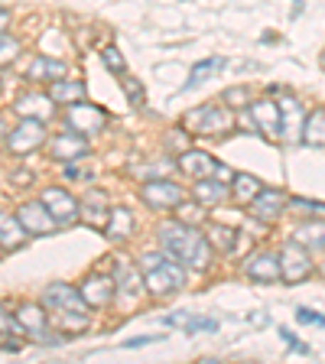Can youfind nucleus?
<instances>
[{
	"label": "nucleus",
	"instance_id": "1",
	"mask_svg": "<svg viewBox=\"0 0 325 364\" xmlns=\"http://www.w3.org/2000/svg\"><path fill=\"white\" fill-rule=\"evenodd\" d=\"M156 237H159L163 254L179 260V264L189 267V270H205V267L212 264L215 247L208 244V237H205L198 228L182 225V221H169V225H159Z\"/></svg>",
	"mask_w": 325,
	"mask_h": 364
},
{
	"label": "nucleus",
	"instance_id": "2",
	"mask_svg": "<svg viewBox=\"0 0 325 364\" xmlns=\"http://www.w3.org/2000/svg\"><path fill=\"white\" fill-rule=\"evenodd\" d=\"M235 124V114L228 105H202L182 117V127L192 134H225Z\"/></svg>",
	"mask_w": 325,
	"mask_h": 364
},
{
	"label": "nucleus",
	"instance_id": "3",
	"mask_svg": "<svg viewBox=\"0 0 325 364\" xmlns=\"http://www.w3.org/2000/svg\"><path fill=\"white\" fill-rule=\"evenodd\" d=\"M144 287L150 289L153 296L179 293V289L186 287V267H182L179 260L166 257L159 267H153V270H146V273H144Z\"/></svg>",
	"mask_w": 325,
	"mask_h": 364
},
{
	"label": "nucleus",
	"instance_id": "4",
	"mask_svg": "<svg viewBox=\"0 0 325 364\" xmlns=\"http://www.w3.org/2000/svg\"><path fill=\"white\" fill-rule=\"evenodd\" d=\"M65 121H68V130L91 136L107 124V111L98 105H91V101H75V105H65Z\"/></svg>",
	"mask_w": 325,
	"mask_h": 364
},
{
	"label": "nucleus",
	"instance_id": "5",
	"mask_svg": "<svg viewBox=\"0 0 325 364\" xmlns=\"http://www.w3.org/2000/svg\"><path fill=\"white\" fill-rule=\"evenodd\" d=\"M43 144H46V121H39V117H23L14 127V134L7 136L10 153H16V156H26V153L39 150Z\"/></svg>",
	"mask_w": 325,
	"mask_h": 364
},
{
	"label": "nucleus",
	"instance_id": "6",
	"mask_svg": "<svg viewBox=\"0 0 325 364\" xmlns=\"http://www.w3.org/2000/svg\"><path fill=\"white\" fill-rule=\"evenodd\" d=\"M43 306L59 312V316H65V312H88V303H85L82 289L68 287V283H49V287L43 289Z\"/></svg>",
	"mask_w": 325,
	"mask_h": 364
},
{
	"label": "nucleus",
	"instance_id": "7",
	"mask_svg": "<svg viewBox=\"0 0 325 364\" xmlns=\"http://www.w3.org/2000/svg\"><path fill=\"white\" fill-rule=\"evenodd\" d=\"M280 273L287 283H303L312 273V260L299 241H289L287 247L280 250Z\"/></svg>",
	"mask_w": 325,
	"mask_h": 364
},
{
	"label": "nucleus",
	"instance_id": "8",
	"mask_svg": "<svg viewBox=\"0 0 325 364\" xmlns=\"http://www.w3.org/2000/svg\"><path fill=\"white\" fill-rule=\"evenodd\" d=\"M39 202L49 208V215L55 218V225H75V221H78V198L68 196V192L59 189V186H53V189H43Z\"/></svg>",
	"mask_w": 325,
	"mask_h": 364
},
{
	"label": "nucleus",
	"instance_id": "9",
	"mask_svg": "<svg viewBox=\"0 0 325 364\" xmlns=\"http://www.w3.org/2000/svg\"><path fill=\"white\" fill-rule=\"evenodd\" d=\"M140 196H144V202L150 205V208H179V205L186 202V192H182L176 182H169V179L144 182Z\"/></svg>",
	"mask_w": 325,
	"mask_h": 364
},
{
	"label": "nucleus",
	"instance_id": "10",
	"mask_svg": "<svg viewBox=\"0 0 325 364\" xmlns=\"http://www.w3.org/2000/svg\"><path fill=\"white\" fill-rule=\"evenodd\" d=\"M280 140L287 144H299L303 140V127H306V114H303V105L296 98H280Z\"/></svg>",
	"mask_w": 325,
	"mask_h": 364
},
{
	"label": "nucleus",
	"instance_id": "11",
	"mask_svg": "<svg viewBox=\"0 0 325 364\" xmlns=\"http://www.w3.org/2000/svg\"><path fill=\"white\" fill-rule=\"evenodd\" d=\"M16 218L26 228V235H53L55 231V218L49 215V208H46L39 198L36 202H23L20 208H16Z\"/></svg>",
	"mask_w": 325,
	"mask_h": 364
},
{
	"label": "nucleus",
	"instance_id": "12",
	"mask_svg": "<svg viewBox=\"0 0 325 364\" xmlns=\"http://www.w3.org/2000/svg\"><path fill=\"white\" fill-rule=\"evenodd\" d=\"M250 117H254V127L267 136V140H280V105L270 98H260L250 105Z\"/></svg>",
	"mask_w": 325,
	"mask_h": 364
},
{
	"label": "nucleus",
	"instance_id": "13",
	"mask_svg": "<svg viewBox=\"0 0 325 364\" xmlns=\"http://www.w3.org/2000/svg\"><path fill=\"white\" fill-rule=\"evenodd\" d=\"M287 208H289V202H287V196H283L280 189H260L257 198L250 202V215L260 218V221H267V225L280 218Z\"/></svg>",
	"mask_w": 325,
	"mask_h": 364
},
{
	"label": "nucleus",
	"instance_id": "14",
	"mask_svg": "<svg viewBox=\"0 0 325 364\" xmlns=\"http://www.w3.org/2000/svg\"><path fill=\"white\" fill-rule=\"evenodd\" d=\"M247 277L254 283H277L283 280L280 273V254H273V250H260V254H254V260H247Z\"/></svg>",
	"mask_w": 325,
	"mask_h": 364
},
{
	"label": "nucleus",
	"instance_id": "15",
	"mask_svg": "<svg viewBox=\"0 0 325 364\" xmlns=\"http://www.w3.org/2000/svg\"><path fill=\"white\" fill-rule=\"evenodd\" d=\"M78 215L88 221L91 228H105L107 218H111V208H107V192L105 189H91L88 196L78 205Z\"/></svg>",
	"mask_w": 325,
	"mask_h": 364
},
{
	"label": "nucleus",
	"instance_id": "16",
	"mask_svg": "<svg viewBox=\"0 0 325 364\" xmlns=\"http://www.w3.org/2000/svg\"><path fill=\"white\" fill-rule=\"evenodd\" d=\"M114 293H117L114 280L101 277V273H91L88 280L82 283V296H85V303H88V309H101V306H107L114 299Z\"/></svg>",
	"mask_w": 325,
	"mask_h": 364
},
{
	"label": "nucleus",
	"instance_id": "17",
	"mask_svg": "<svg viewBox=\"0 0 325 364\" xmlns=\"http://www.w3.org/2000/svg\"><path fill=\"white\" fill-rule=\"evenodd\" d=\"M85 150H88V144H85V136L75 134V130L59 134L53 144H49V156H53V159H65V163H72V159H82Z\"/></svg>",
	"mask_w": 325,
	"mask_h": 364
},
{
	"label": "nucleus",
	"instance_id": "18",
	"mask_svg": "<svg viewBox=\"0 0 325 364\" xmlns=\"http://www.w3.org/2000/svg\"><path fill=\"white\" fill-rule=\"evenodd\" d=\"M14 111L20 117H39V121H49L55 114V105L49 95H39V91H30V95H23L20 101H14Z\"/></svg>",
	"mask_w": 325,
	"mask_h": 364
},
{
	"label": "nucleus",
	"instance_id": "19",
	"mask_svg": "<svg viewBox=\"0 0 325 364\" xmlns=\"http://www.w3.org/2000/svg\"><path fill=\"white\" fill-rule=\"evenodd\" d=\"M215 166H218V163H215L205 150H186L179 156V169L189 176V179H212Z\"/></svg>",
	"mask_w": 325,
	"mask_h": 364
},
{
	"label": "nucleus",
	"instance_id": "20",
	"mask_svg": "<svg viewBox=\"0 0 325 364\" xmlns=\"http://www.w3.org/2000/svg\"><path fill=\"white\" fill-rule=\"evenodd\" d=\"M26 228L20 225V218H16L14 212H4L0 208V247L4 250H16V247H23L26 244Z\"/></svg>",
	"mask_w": 325,
	"mask_h": 364
},
{
	"label": "nucleus",
	"instance_id": "21",
	"mask_svg": "<svg viewBox=\"0 0 325 364\" xmlns=\"http://www.w3.org/2000/svg\"><path fill=\"white\" fill-rule=\"evenodd\" d=\"M33 82H59V78H68V65L59 59H46V55H39V59H33L30 65V75Z\"/></svg>",
	"mask_w": 325,
	"mask_h": 364
},
{
	"label": "nucleus",
	"instance_id": "22",
	"mask_svg": "<svg viewBox=\"0 0 325 364\" xmlns=\"http://www.w3.org/2000/svg\"><path fill=\"white\" fill-rule=\"evenodd\" d=\"M16 322H20V332H30L33 338L46 335V309H39L33 303H23L16 309Z\"/></svg>",
	"mask_w": 325,
	"mask_h": 364
},
{
	"label": "nucleus",
	"instance_id": "23",
	"mask_svg": "<svg viewBox=\"0 0 325 364\" xmlns=\"http://www.w3.org/2000/svg\"><path fill=\"white\" fill-rule=\"evenodd\" d=\"M196 198L202 208H212V205H221L228 198V186L221 179H198L196 182Z\"/></svg>",
	"mask_w": 325,
	"mask_h": 364
},
{
	"label": "nucleus",
	"instance_id": "24",
	"mask_svg": "<svg viewBox=\"0 0 325 364\" xmlns=\"http://www.w3.org/2000/svg\"><path fill=\"white\" fill-rule=\"evenodd\" d=\"M130 231H134V215H130V208H124V205L111 208V218H107V225H105V235L114 237V241H124Z\"/></svg>",
	"mask_w": 325,
	"mask_h": 364
},
{
	"label": "nucleus",
	"instance_id": "25",
	"mask_svg": "<svg viewBox=\"0 0 325 364\" xmlns=\"http://www.w3.org/2000/svg\"><path fill=\"white\" fill-rule=\"evenodd\" d=\"M114 287H117V296H140L144 293V277L134 270V267H117V277H114Z\"/></svg>",
	"mask_w": 325,
	"mask_h": 364
},
{
	"label": "nucleus",
	"instance_id": "26",
	"mask_svg": "<svg viewBox=\"0 0 325 364\" xmlns=\"http://www.w3.org/2000/svg\"><path fill=\"white\" fill-rule=\"evenodd\" d=\"M49 98L62 101V105H75V101H85V85L59 78V82H53V88H49Z\"/></svg>",
	"mask_w": 325,
	"mask_h": 364
},
{
	"label": "nucleus",
	"instance_id": "27",
	"mask_svg": "<svg viewBox=\"0 0 325 364\" xmlns=\"http://www.w3.org/2000/svg\"><path fill=\"white\" fill-rule=\"evenodd\" d=\"M303 140L312 146H325V107H316V111L306 117Z\"/></svg>",
	"mask_w": 325,
	"mask_h": 364
},
{
	"label": "nucleus",
	"instance_id": "28",
	"mask_svg": "<svg viewBox=\"0 0 325 364\" xmlns=\"http://www.w3.org/2000/svg\"><path fill=\"white\" fill-rule=\"evenodd\" d=\"M231 182H235V198H238L241 205H250L254 198H257V192L264 189L257 176H247V173H238Z\"/></svg>",
	"mask_w": 325,
	"mask_h": 364
},
{
	"label": "nucleus",
	"instance_id": "29",
	"mask_svg": "<svg viewBox=\"0 0 325 364\" xmlns=\"http://www.w3.org/2000/svg\"><path fill=\"white\" fill-rule=\"evenodd\" d=\"M225 68V59H218V55H212V59L198 62V65H192V75L186 78V88H196V85L208 82L212 78V72H221Z\"/></svg>",
	"mask_w": 325,
	"mask_h": 364
},
{
	"label": "nucleus",
	"instance_id": "30",
	"mask_svg": "<svg viewBox=\"0 0 325 364\" xmlns=\"http://www.w3.org/2000/svg\"><path fill=\"white\" fill-rule=\"evenodd\" d=\"M205 237H208V244H212L215 250H221V254H228V250H235V241H238L235 228H228V225H212Z\"/></svg>",
	"mask_w": 325,
	"mask_h": 364
},
{
	"label": "nucleus",
	"instance_id": "31",
	"mask_svg": "<svg viewBox=\"0 0 325 364\" xmlns=\"http://www.w3.org/2000/svg\"><path fill=\"white\" fill-rule=\"evenodd\" d=\"M293 241H299L303 247H325V225H299Z\"/></svg>",
	"mask_w": 325,
	"mask_h": 364
},
{
	"label": "nucleus",
	"instance_id": "32",
	"mask_svg": "<svg viewBox=\"0 0 325 364\" xmlns=\"http://www.w3.org/2000/svg\"><path fill=\"white\" fill-rule=\"evenodd\" d=\"M289 208L296 215H309V218H325V202H316V198H289Z\"/></svg>",
	"mask_w": 325,
	"mask_h": 364
},
{
	"label": "nucleus",
	"instance_id": "33",
	"mask_svg": "<svg viewBox=\"0 0 325 364\" xmlns=\"http://www.w3.org/2000/svg\"><path fill=\"white\" fill-rule=\"evenodd\" d=\"M20 55V39L7 36V33H0V65H7Z\"/></svg>",
	"mask_w": 325,
	"mask_h": 364
},
{
	"label": "nucleus",
	"instance_id": "34",
	"mask_svg": "<svg viewBox=\"0 0 325 364\" xmlns=\"http://www.w3.org/2000/svg\"><path fill=\"white\" fill-rule=\"evenodd\" d=\"M121 85H124V91H127V98H130V105H144L146 101V91H144V85L137 82V78H130V75H121Z\"/></svg>",
	"mask_w": 325,
	"mask_h": 364
},
{
	"label": "nucleus",
	"instance_id": "35",
	"mask_svg": "<svg viewBox=\"0 0 325 364\" xmlns=\"http://www.w3.org/2000/svg\"><path fill=\"white\" fill-rule=\"evenodd\" d=\"M101 59H105V65L111 68L114 75H124V55L114 49V46H107V49H101Z\"/></svg>",
	"mask_w": 325,
	"mask_h": 364
},
{
	"label": "nucleus",
	"instance_id": "36",
	"mask_svg": "<svg viewBox=\"0 0 325 364\" xmlns=\"http://www.w3.org/2000/svg\"><path fill=\"white\" fill-rule=\"evenodd\" d=\"M225 105L228 107H244L247 105V88H241V85H238V88H228L225 91Z\"/></svg>",
	"mask_w": 325,
	"mask_h": 364
},
{
	"label": "nucleus",
	"instance_id": "37",
	"mask_svg": "<svg viewBox=\"0 0 325 364\" xmlns=\"http://www.w3.org/2000/svg\"><path fill=\"white\" fill-rule=\"evenodd\" d=\"M215 328H218V322H215V318H196V316H192L189 326H186V332L196 335V332H215Z\"/></svg>",
	"mask_w": 325,
	"mask_h": 364
},
{
	"label": "nucleus",
	"instance_id": "38",
	"mask_svg": "<svg viewBox=\"0 0 325 364\" xmlns=\"http://www.w3.org/2000/svg\"><path fill=\"white\" fill-rule=\"evenodd\" d=\"M296 322H306V326H325V316H316V312H309L306 306H299V309H296Z\"/></svg>",
	"mask_w": 325,
	"mask_h": 364
},
{
	"label": "nucleus",
	"instance_id": "39",
	"mask_svg": "<svg viewBox=\"0 0 325 364\" xmlns=\"http://www.w3.org/2000/svg\"><path fill=\"white\" fill-rule=\"evenodd\" d=\"M280 335H283V341H287V345H289L293 351H299V355H309V345H303V341L296 338V335L289 332V328H280Z\"/></svg>",
	"mask_w": 325,
	"mask_h": 364
},
{
	"label": "nucleus",
	"instance_id": "40",
	"mask_svg": "<svg viewBox=\"0 0 325 364\" xmlns=\"http://www.w3.org/2000/svg\"><path fill=\"white\" fill-rule=\"evenodd\" d=\"M163 260H166V254H156V250H153V254H144V257H140V273H146V270H153V267H159Z\"/></svg>",
	"mask_w": 325,
	"mask_h": 364
},
{
	"label": "nucleus",
	"instance_id": "41",
	"mask_svg": "<svg viewBox=\"0 0 325 364\" xmlns=\"http://www.w3.org/2000/svg\"><path fill=\"white\" fill-rule=\"evenodd\" d=\"M189 312H173V316H166L163 318V326H169V328H186L189 326Z\"/></svg>",
	"mask_w": 325,
	"mask_h": 364
},
{
	"label": "nucleus",
	"instance_id": "42",
	"mask_svg": "<svg viewBox=\"0 0 325 364\" xmlns=\"http://www.w3.org/2000/svg\"><path fill=\"white\" fill-rule=\"evenodd\" d=\"M163 335H144V338H130L124 341V348H140V345H150V341H159Z\"/></svg>",
	"mask_w": 325,
	"mask_h": 364
},
{
	"label": "nucleus",
	"instance_id": "43",
	"mask_svg": "<svg viewBox=\"0 0 325 364\" xmlns=\"http://www.w3.org/2000/svg\"><path fill=\"white\" fill-rule=\"evenodd\" d=\"M215 176H218L221 182H231V179H235V173H231V169H228V166H221V163H218V166H215Z\"/></svg>",
	"mask_w": 325,
	"mask_h": 364
},
{
	"label": "nucleus",
	"instance_id": "44",
	"mask_svg": "<svg viewBox=\"0 0 325 364\" xmlns=\"http://www.w3.org/2000/svg\"><path fill=\"white\" fill-rule=\"evenodd\" d=\"M7 23H10V10L0 7V33H7Z\"/></svg>",
	"mask_w": 325,
	"mask_h": 364
},
{
	"label": "nucleus",
	"instance_id": "45",
	"mask_svg": "<svg viewBox=\"0 0 325 364\" xmlns=\"http://www.w3.org/2000/svg\"><path fill=\"white\" fill-rule=\"evenodd\" d=\"M0 136H4V117H0Z\"/></svg>",
	"mask_w": 325,
	"mask_h": 364
},
{
	"label": "nucleus",
	"instance_id": "46",
	"mask_svg": "<svg viewBox=\"0 0 325 364\" xmlns=\"http://www.w3.org/2000/svg\"><path fill=\"white\" fill-rule=\"evenodd\" d=\"M322 65H325V55H322Z\"/></svg>",
	"mask_w": 325,
	"mask_h": 364
},
{
	"label": "nucleus",
	"instance_id": "47",
	"mask_svg": "<svg viewBox=\"0 0 325 364\" xmlns=\"http://www.w3.org/2000/svg\"><path fill=\"white\" fill-rule=\"evenodd\" d=\"M0 250H4V247H0Z\"/></svg>",
	"mask_w": 325,
	"mask_h": 364
}]
</instances>
